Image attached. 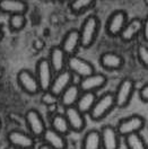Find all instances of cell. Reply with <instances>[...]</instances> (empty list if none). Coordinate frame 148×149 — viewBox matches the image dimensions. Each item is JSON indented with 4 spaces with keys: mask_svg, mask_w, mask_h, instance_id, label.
<instances>
[{
    "mask_svg": "<svg viewBox=\"0 0 148 149\" xmlns=\"http://www.w3.org/2000/svg\"><path fill=\"white\" fill-rule=\"evenodd\" d=\"M100 31V19L95 15H89L83 22L79 34H80V45L85 49L92 47Z\"/></svg>",
    "mask_w": 148,
    "mask_h": 149,
    "instance_id": "obj_1",
    "label": "cell"
},
{
    "mask_svg": "<svg viewBox=\"0 0 148 149\" xmlns=\"http://www.w3.org/2000/svg\"><path fill=\"white\" fill-rule=\"evenodd\" d=\"M115 106L117 105H115L114 93L108 92L97 97V101L89 113V116L93 121H101Z\"/></svg>",
    "mask_w": 148,
    "mask_h": 149,
    "instance_id": "obj_2",
    "label": "cell"
},
{
    "mask_svg": "<svg viewBox=\"0 0 148 149\" xmlns=\"http://www.w3.org/2000/svg\"><path fill=\"white\" fill-rule=\"evenodd\" d=\"M145 119L138 115V114H132L130 116L123 118L117 127L118 133L120 134V137H128L130 134H135L139 133L140 131L144 129L145 127Z\"/></svg>",
    "mask_w": 148,
    "mask_h": 149,
    "instance_id": "obj_3",
    "label": "cell"
},
{
    "mask_svg": "<svg viewBox=\"0 0 148 149\" xmlns=\"http://www.w3.org/2000/svg\"><path fill=\"white\" fill-rule=\"evenodd\" d=\"M67 68L71 74L78 76L80 79L95 74V68L92 65V62H89L86 59L80 58L78 56H68Z\"/></svg>",
    "mask_w": 148,
    "mask_h": 149,
    "instance_id": "obj_4",
    "label": "cell"
},
{
    "mask_svg": "<svg viewBox=\"0 0 148 149\" xmlns=\"http://www.w3.org/2000/svg\"><path fill=\"white\" fill-rule=\"evenodd\" d=\"M135 89H136V84L132 79L130 78L122 79L121 83L117 87V91L114 92L115 105L120 109L128 106L132 98V95L135 93Z\"/></svg>",
    "mask_w": 148,
    "mask_h": 149,
    "instance_id": "obj_5",
    "label": "cell"
},
{
    "mask_svg": "<svg viewBox=\"0 0 148 149\" xmlns=\"http://www.w3.org/2000/svg\"><path fill=\"white\" fill-rule=\"evenodd\" d=\"M25 123L27 125L31 134L34 138H43L46 131L45 122L43 120L41 113L35 109H29L25 113Z\"/></svg>",
    "mask_w": 148,
    "mask_h": 149,
    "instance_id": "obj_6",
    "label": "cell"
},
{
    "mask_svg": "<svg viewBox=\"0 0 148 149\" xmlns=\"http://www.w3.org/2000/svg\"><path fill=\"white\" fill-rule=\"evenodd\" d=\"M53 70L51 68V65L49 62V60L45 58L40 59L36 62V70H35V74L38 80V84L41 87V91L43 93L49 92L50 86L52 84V80L54 78L53 76Z\"/></svg>",
    "mask_w": 148,
    "mask_h": 149,
    "instance_id": "obj_7",
    "label": "cell"
},
{
    "mask_svg": "<svg viewBox=\"0 0 148 149\" xmlns=\"http://www.w3.org/2000/svg\"><path fill=\"white\" fill-rule=\"evenodd\" d=\"M128 24V16L124 10H115L109 16L106 22V33L110 36L120 37L122 31Z\"/></svg>",
    "mask_w": 148,
    "mask_h": 149,
    "instance_id": "obj_8",
    "label": "cell"
},
{
    "mask_svg": "<svg viewBox=\"0 0 148 149\" xmlns=\"http://www.w3.org/2000/svg\"><path fill=\"white\" fill-rule=\"evenodd\" d=\"M17 83L19 87L28 95H36L41 92V87L36 78V74H33L28 69H22L17 74Z\"/></svg>",
    "mask_w": 148,
    "mask_h": 149,
    "instance_id": "obj_9",
    "label": "cell"
},
{
    "mask_svg": "<svg viewBox=\"0 0 148 149\" xmlns=\"http://www.w3.org/2000/svg\"><path fill=\"white\" fill-rule=\"evenodd\" d=\"M7 141L9 146L17 149H33L35 146V139L32 134L22 130H11L7 133Z\"/></svg>",
    "mask_w": 148,
    "mask_h": 149,
    "instance_id": "obj_10",
    "label": "cell"
},
{
    "mask_svg": "<svg viewBox=\"0 0 148 149\" xmlns=\"http://www.w3.org/2000/svg\"><path fill=\"white\" fill-rule=\"evenodd\" d=\"M73 80H74V74L68 69H66L59 74H56L53 80H52V84L50 86L49 92L56 95L57 97H60L61 94L64 93L70 85L74 84Z\"/></svg>",
    "mask_w": 148,
    "mask_h": 149,
    "instance_id": "obj_11",
    "label": "cell"
},
{
    "mask_svg": "<svg viewBox=\"0 0 148 149\" xmlns=\"http://www.w3.org/2000/svg\"><path fill=\"white\" fill-rule=\"evenodd\" d=\"M108 83V78L106 76L103 74H91L86 78H83L79 80V87L82 89V92H91V93H95L96 91L103 88Z\"/></svg>",
    "mask_w": 148,
    "mask_h": 149,
    "instance_id": "obj_12",
    "label": "cell"
},
{
    "mask_svg": "<svg viewBox=\"0 0 148 149\" xmlns=\"http://www.w3.org/2000/svg\"><path fill=\"white\" fill-rule=\"evenodd\" d=\"M61 49L65 51V53L68 56H76V52L78 50V47L80 45V34H79V29L77 28H71L70 31H68L66 33V35L62 38L61 42Z\"/></svg>",
    "mask_w": 148,
    "mask_h": 149,
    "instance_id": "obj_13",
    "label": "cell"
},
{
    "mask_svg": "<svg viewBox=\"0 0 148 149\" xmlns=\"http://www.w3.org/2000/svg\"><path fill=\"white\" fill-rule=\"evenodd\" d=\"M49 62L51 65V68L54 74H59L61 71L66 70L67 67V60L68 56L65 53V51L61 49L60 45L52 47L49 53Z\"/></svg>",
    "mask_w": 148,
    "mask_h": 149,
    "instance_id": "obj_14",
    "label": "cell"
},
{
    "mask_svg": "<svg viewBox=\"0 0 148 149\" xmlns=\"http://www.w3.org/2000/svg\"><path fill=\"white\" fill-rule=\"evenodd\" d=\"M65 115L68 120L71 131L79 133L85 129V127H86L85 114H83L76 106L65 109Z\"/></svg>",
    "mask_w": 148,
    "mask_h": 149,
    "instance_id": "obj_15",
    "label": "cell"
},
{
    "mask_svg": "<svg viewBox=\"0 0 148 149\" xmlns=\"http://www.w3.org/2000/svg\"><path fill=\"white\" fill-rule=\"evenodd\" d=\"M102 149H119L120 148V134L117 128L112 125H104L101 129Z\"/></svg>",
    "mask_w": 148,
    "mask_h": 149,
    "instance_id": "obj_16",
    "label": "cell"
},
{
    "mask_svg": "<svg viewBox=\"0 0 148 149\" xmlns=\"http://www.w3.org/2000/svg\"><path fill=\"white\" fill-rule=\"evenodd\" d=\"M100 63L105 70L114 71V70H119L123 67L124 59L119 53L109 51V52H104L100 56Z\"/></svg>",
    "mask_w": 148,
    "mask_h": 149,
    "instance_id": "obj_17",
    "label": "cell"
},
{
    "mask_svg": "<svg viewBox=\"0 0 148 149\" xmlns=\"http://www.w3.org/2000/svg\"><path fill=\"white\" fill-rule=\"evenodd\" d=\"M82 93L83 92H82V89H80L78 84L70 85L65 92L61 94V96L59 97V102L65 109L76 106V104L78 102Z\"/></svg>",
    "mask_w": 148,
    "mask_h": 149,
    "instance_id": "obj_18",
    "label": "cell"
},
{
    "mask_svg": "<svg viewBox=\"0 0 148 149\" xmlns=\"http://www.w3.org/2000/svg\"><path fill=\"white\" fill-rule=\"evenodd\" d=\"M27 3L22 0H1L0 11L11 15H25L27 11Z\"/></svg>",
    "mask_w": 148,
    "mask_h": 149,
    "instance_id": "obj_19",
    "label": "cell"
},
{
    "mask_svg": "<svg viewBox=\"0 0 148 149\" xmlns=\"http://www.w3.org/2000/svg\"><path fill=\"white\" fill-rule=\"evenodd\" d=\"M142 31V20L138 17L131 19L126 25L124 29L122 31L120 38L123 42H131L138 36L139 33Z\"/></svg>",
    "mask_w": 148,
    "mask_h": 149,
    "instance_id": "obj_20",
    "label": "cell"
},
{
    "mask_svg": "<svg viewBox=\"0 0 148 149\" xmlns=\"http://www.w3.org/2000/svg\"><path fill=\"white\" fill-rule=\"evenodd\" d=\"M43 140L45 143H47L53 149H67V146H68V142H67L65 136L56 132L51 128L46 129L45 133L43 136Z\"/></svg>",
    "mask_w": 148,
    "mask_h": 149,
    "instance_id": "obj_21",
    "label": "cell"
},
{
    "mask_svg": "<svg viewBox=\"0 0 148 149\" xmlns=\"http://www.w3.org/2000/svg\"><path fill=\"white\" fill-rule=\"evenodd\" d=\"M50 125H51V129L52 130H54L56 132L62 134V136H65V137L71 131L65 113L64 114L62 113H56V114H53L51 116V120H50Z\"/></svg>",
    "mask_w": 148,
    "mask_h": 149,
    "instance_id": "obj_22",
    "label": "cell"
},
{
    "mask_svg": "<svg viewBox=\"0 0 148 149\" xmlns=\"http://www.w3.org/2000/svg\"><path fill=\"white\" fill-rule=\"evenodd\" d=\"M97 101V96L95 93L91 92H83L78 102L76 104V107L82 112L83 114H89L93 110L95 103Z\"/></svg>",
    "mask_w": 148,
    "mask_h": 149,
    "instance_id": "obj_23",
    "label": "cell"
},
{
    "mask_svg": "<svg viewBox=\"0 0 148 149\" xmlns=\"http://www.w3.org/2000/svg\"><path fill=\"white\" fill-rule=\"evenodd\" d=\"M82 149H102L101 131L89 130L82 140Z\"/></svg>",
    "mask_w": 148,
    "mask_h": 149,
    "instance_id": "obj_24",
    "label": "cell"
},
{
    "mask_svg": "<svg viewBox=\"0 0 148 149\" xmlns=\"http://www.w3.org/2000/svg\"><path fill=\"white\" fill-rule=\"evenodd\" d=\"M126 146L127 149H148L146 141L139 133L130 134L126 137Z\"/></svg>",
    "mask_w": 148,
    "mask_h": 149,
    "instance_id": "obj_25",
    "label": "cell"
},
{
    "mask_svg": "<svg viewBox=\"0 0 148 149\" xmlns=\"http://www.w3.org/2000/svg\"><path fill=\"white\" fill-rule=\"evenodd\" d=\"M93 5H94V1L92 0H76L70 2L69 7L74 14H83L87 9L93 7Z\"/></svg>",
    "mask_w": 148,
    "mask_h": 149,
    "instance_id": "obj_26",
    "label": "cell"
},
{
    "mask_svg": "<svg viewBox=\"0 0 148 149\" xmlns=\"http://www.w3.org/2000/svg\"><path fill=\"white\" fill-rule=\"evenodd\" d=\"M8 24L11 31H20L26 25L25 15H11L8 19Z\"/></svg>",
    "mask_w": 148,
    "mask_h": 149,
    "instance_id": "obj_27",
    "label": "cell"
},
{
    "mask_svg": "<svg viewBox=\"0 0 148 149\" xmlns=\"http://www.w3.org/2000/svg\"><path fill=\"white\" fill-rule=\"evenodd\" d=\"M137 56L139 62L142 65V67L148 68V47L145 44H140L137 49Z\"/></svg>",
    "mask_w": 148,
    "mask_h": 149,
    "instance_id": "obj_28",
    "label": "cell"
},
{
    "mask_svg": "<svg viewBox=\"0 0 148 149\" xmlns=\"http://www.w3.org/2000/svg\"><path fill=\"white\" fill-rule=\"evenodd\" d=\"M59 101V97H57L56 95H53L50 92H45L42 96V102L46 105H53Z\"/></svg>",
    "mask_w": 148,
    "mask_h": 149,
    "instance_id": "obj_29",
    "label": "cell"
},
{
    "mask_svg": "<svg viewBox=\"0 0 148 149\" xmlns=\"http://www.w3.org/2000/svg\"><path fill=\"white\" fill-rule=\"evenodd\" d=\"M139 97L144 103H148V83L145 84L139 91Z\"/></svg>",
    "mask_w": 148,
    "mask_h": 149,
    "instance_id": "obj_30",
    "label": "cell"
},
{
    "mask_svg": "<svg viewBox=\"0 0 148 149\" xmlns=\"http://www.w3.org/2000/svg\"><path fill=\"white\" fill-rule=\"evenodd\" d=\"M142 36H144V40L148 42V16H146V18L142 20Z\"/></svg>",
    "mask_w": 148,
    "mask_h": 149,
    "instance_id": "obj_31",
    "label": "cell"
},
{
    "mask_svg": "<svg viewBox=\"0 0 148 149\" xmlns=\"http://www.w3.org/2000/svg\"><path fill=\"white\" fill-rule=\"evenodd\" d=\"M38 149H53V148H51V147H50L47 143H45V142H44V143H42V145L38 147Z\"/></svg>",
    "mask_w": 148,
    "mask_h": 149,
    "instance_id": "obj_32",
    "label": "cell"
},
{
    "mask_svg": "<svg viewBox=\"0 0 148 149\" xmlns=\"http://www.w3.org/2000/svg\"><path fill=\"white\" fill-rule=\"evenodd\" d=\"M2 36H3V33H2V29L0 28V40L2 38Z\"/></svg>",
    "mask_w": 148,
    "mask_h": 149,
    "instance_id": "obj_33",
    "label": "cell"
},
{
    "mask_svg": "<svg viewBox=\"0 0 148 149\" xmlns=\"http://www.w3.org/2000/svg\"><path fill=\"white\" fill-rule=\"evenodd\" d=\"M6 149H17V148H15V147H13V146H8Z\"/></svg>",
    "mask_w": 148,
    "mask_h": 149,
    "instance_id": "obj_34",
    "label": "cell"
},
{
    "mask_svg": "<svg viewBox=\"0 0 148 149\" xmlns=\"http://www.w3.org/2000/svg\"><path fill=\"white\" fill-rule=\"evenodd\" d=\"M0 127H1V121H0Z\"/></svg>",
    "mask_w": 148,
    "mask_h": 149,
    "instance_id": "obj_35",
    "label": "cell"
}]
</instances>
